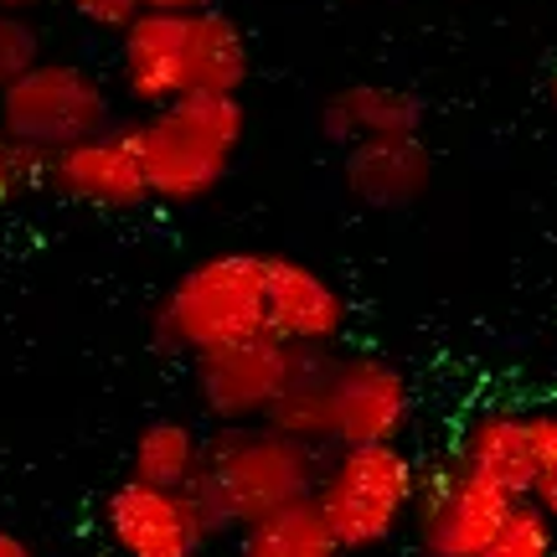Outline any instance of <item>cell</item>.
Returning a JSON list of instances; mask_svg holds the SVG:
<instances>
[{
	"instance_id": "1",
	"label": "cell",
	"mask_w": 557,
	"mask_h": 557,
	"mask_svg": "<svg viewBox=\"0 0 557 557\" xmlns=\"http://www.w3.org/2000/svg\"><path fill=\"white\" fill-rule=\"evenodd\" d=\"M325 455L331 449L299 444L269 423H212L201 475L186 491L197 496V506L222 537H233L243 521L315 496Z\"/></svg>"
},
{
	"instance_id": "2",
	"label": "cell",
	"mask_w": 557,
	"mask_h": 557,
	"mask_svg": "<svg viewBox=\"0 0 557 557\" xmlns=\"http://www.w3.org/2000/svg\"><path fill=\"white\" fill-rule=\"evenodd\" d=\"M135 135L150 201L191 207L233 176L248 139V109L243 99H222V94H186L160 109H145V120H135Z\"/></svg>"
},
{
	"instance_id": "3",
	"label": "cell",
	"mask_w": 557,
	"mask_h": 557,
	"mask_svg": "<svg viewBox=\"0 0 557 557\" xmlns=\"http://www.w3.org/2000/svg\"><path fill=\"white\" fill-rule=\"evenodd\" d=\"M269 331L263 310V253H207L181 269L176 284L156 305V346L176 357L222 351Z\"/></svg>"
},
{
	"instance_id": "4",
	"label": "cell",
	"mask_w": 557,
	"mask_h": 557,
	"mask_svg": "<svg viewBox=\"0 0 557 557\" xmlns=\"http://www.w3.org/2000/svg\"><path fill=\"white\" fill-rule=\"evenodd\" d=\"M418 496V459L403 444H336L325 455L315 506L346 557H372L408 532Z\"/></svg>"
},
{
	"instance_id": "5",
	"label": "cell",
	"mask_w": 557,
	"mask_h": 557,
	"mask_svg": "<svg viewBox=\"0 0 557 557\" xmlns=\"http://www.w3.org/2000/svg\"><path fill=\"white\" fill-rule=\"evenodd\" d=\"M114 124V99L109 83L67 58H41L32 73H21L11 88H0V139L16 145L26 160H47L94 139Z\"/></svg>"
},
{
	"instance_id": "6",
	"label": "cell",
	"mask_w": 557,
	"mask_h": 557,
	"mask_svg": "<svg viewBox=\"0 0 557 557\" xmlns=\"http://www.w3.org/2000/svg\"><path fill=\"white\" fill-rule=\"evenodd\" d=\"M99 532L114 557H201L222 532L191 491H165L124 475L99 500Z\"/></svg>"
},
{
	"instance_id": "7",
	"label": "cell",
	"mask_w": 557,
	"mask_h": 557,
	"mask_svg": "<svg viewBox=\"0 0 557 557\" xmlns=\"http://www.w3.org/2000/svg\"><path fill=\"white\" fill-rule=\"evenodd\" d=\"M506 511H511L506 491L485 485L455 455H444L438 465L418 470V496L408 517L413 557H475Z\"/></svg>"
},
{
	"instance_id": "8",
	"label": "cell",
	"mask_w": 557,
	"mask_h": 557,
	"mask_svg": "<svg viewBox=\"0 0 557 557\" xmlns=\"http://www.w3.org/2000/svg\"><path fill=\"white\" fill-rule=\"evenodd\" d=\"M289 367H295V346L269 331L222 351H201L191 357L201 413L212 423H263L289 382Z\"/></svg>"
},
{
	"instance_id": "9",
	"label": "cell",
	"mask_w": 557,
	"mask_h": 557,
	"mask_svg": "<svg viewBox=\"0 0 557 557\" xmlns=\"http://www.w3.org/2000/svg\"><path fill=\"white\" fill-rule=\"evenodd\" d=\"M41 176L52 181V191L99 212H129L150 201V181H145V160H139L135 124H109L103 135L78 139L41 165Z\"/></svg>"
},
{
	"instance_id": "10",
	"label": "cell",
	"mask_w": 557,
	"mask_h": 557,
	"mask_svg": "<svg viewBox=\"0 0 557 557\" xmlns=\"http://www.w3.org/2000/svg\"><path fill=\"white\" fill-rule=\"evenodd\" d=\"M413 423V382L372 351L336 357V444H403Z\"/></svg>"
},
{
	"instance_id": "11",
	"label": "cell",
	"mask_w": 557,
	"mask_h": 557,
	"mask_svg": "<svg viewBox=\"0 0 557 557\" xmlns=\"http://www.w3.org/2000/svg\"><path fill=\"white\" fill-rule=\"evenodd\" d=\"M263 310L269 336L289 346H341L346 336V295L289 253H263Z\"/></svg>"
},
{
	"instance_id": "12",
	"label": "cell",
	"mask_w": 557,
	"mask_h": 557,
	"mask_svg": "<svg viewBox=\"0 0 557 557\" xmlns=\"http://www.w3.org/2000/svg\"><path fill=\"white\" fill-rule=\"evenodd\" d=\"M449 455L480 475L485 485L506 491L511 500L532 496L537 480V449H532V429H527V408H506V403H480L459 418V434Z\"/></svg>"
},
{
	"instance_id": "13",
	"label": "cell",
	"mask_w": 557,
	"mask_h": 557,
	"mask_svg": "<svg viewBox=\"0 0 557 557\" xmlns=\"http://www.w3.org/2000/svg\"><path fill=\"white\" fill-rule=\"evenodd\" d=\"M341 176H346V191L361 207H372V212H403V207L429 197V186H434V156H429V145L418 135L357 139L341 156Z\"/></svg>"
},
{
	"instance_id": "14",
	"label": "cell",
	"mask_w": 557,
	"mask_h": 557,
	"mask_svg": "<svg viewBox=\"0 0 557 557\" xmlns=\"http://www.w3.org/2000/svg\"><path fill=\"white\" fill-rule=\"evenodd\" d=\"M120 88L139 109L186 99V16L139 11L120 32Z\"/></svg>"
},
{
	"instance_id": "15",
	"label": "cell",
	"mask_w": 557,
	"mask_h": 557,
	"mask_svg": "<svg viewBox=\"0 0 557 557\" xmlns=\"http://www.w3.org/2000/svg\"><path fill=\"white\" fill-rule=\"evenodd\" d=\"M336 346H295V367L284 393L269 408V429L315 444V449H336Z\"/></svg>"
},
{
	"instance_id": "16",
	"label": "cell",
	"mask_w": 557,
	"mask_h": 557,
	"mask_svg": "<svg viewBox=\"0 0 557 557\" xmlns=\"http://www.w3.org/2000/svg\"><path fill=\"white\" fill-rule=\"evenodd\" d=\"M423 129V99L398 83H346L320 103V135L341 150L357 139H398Z\"/></svg>"
},
{
	"instance_id": "17",
	"label": "cell",
	"mask_w": 557,
	"mask_h": 557,
	"mask_svg": "<svg viewBox=\"0 0 557 557\" xmlns=\"http://www.w3.org/2000/svg\"><path fill=\"white\" fill-rule=\"evenodd\" d=\"M248 78H253V47L238 21L218 5L186 16V94L243 99Z\"/></svg>"
},
{
	"instance_id": "18",
	"label": "cell",
	"mask_w": 557,
	"mask_h": 557,
	"mask_svg": "<svg viewBox=\"0 0 557 557\" xmlns=\"http://www.w3.org/2000/svg\"><path fill=\"white\" fill-rule=\"evenodd\" d=\"M233 537H238V557H346L315 496L243 521Z\"/></svg>"
},
{
	"instance_id": "19",
	"label": "cell",
	"mask_w": 557,
	"mask_h": 557,
	"mask_svg": "<svg viewBox=\"0 0 557 557\" xmlns=\"http://www.w3.org/2000/svg\"><path fill=\"white\" fill-rule=\"evenodd\" d=\"M201 455H207V434L186 418H150L129 444V475L145 485H165V491H186L201 475Z\"/></svg>"
},
{
	"instance_id": "20",
	"label": "cell",
	"mask_w": 557,
	"mask_h": 557,
	"mask_svg": "<svg viewBox=\"0 0 557 557\" xmlns=\"http://www.w3.org/2000/svg\"><path fill=\"white\" fill-rule=\"evenodd\" d=\"M475 557H557V527L537 500H511V511Z\"/></svg>"
},
{
	"instance_id": "21",
	"label": "cell",
	"mask_w": 557,
	"mask_h": 557,
	"mask_svg": "<svg viewBox=\"0 0 557 557\" xmlns=\"http://www.w3.org/2000/svg\"><path fill=\"white\" fill-rule=\"evenodd\" d=\"M527 429H532V449H537V480H532L527 500H537L557 527V408H527Z\"/></svg>"
},
{
	"instance_id": "22",
	"label": "cell",
	"mask_w": 557,
	"mask_h": 557,
	"mask_svg": "<svg viewBox=\"0 0 557 557\" xmlns=\"http://www.w3.org/2000/svg\"><path fill=\"white\" fill-rule=\"evenodd\" d=\"M41 62V32L21 11H0V88H11L21 73Z\"/></svg>"
},
{
	"instance_id": "23",
	"label": "cell",
	"mask_w": 557,
	"mask_h": 557,
	"mask_svg": "<svg viewBox=\"0 0 557 557\" xmlns=\"http://www.w3.org/2000/svg\"><path fill=\"white\" fill-rule=\"evenodd\" d=\"M67 11L83 21V26H94V32H109V37H120L124 26L145 11L139 0H67Z\"/></svg>"
},
{
	"instance_id": "24",
	"label": "cell",
	"mask_w": 557,
	"mask_h": 557,
	"mask_svg": "<svg viewBox=\"0 0 557 557\" xmlns=\"http://www.w3.org/2000/svg\"><path fill=\"white\" fill-rule=\"evenodd\" d=\"M26 176H41V165L21 156L16 145H5V139H0V201L11 197V191H16Z\"/></svg>"
},
{
	"instance_id": "25",
	"label": "cell",
	"mask_w": 557,
	"mask_h": 557,
	"mask_svg": "<svg viewBox=\"0 0 557 557\" xmlns=\"http://www.w3.org/2000/svg\"><path fill=\"white\" fill-rule=\"evenodd\" d=\"M139 5H145V11H160V16H197L212 0H139Z\"/></svg>"
},
{
	"instance_id": "26",
	"label": "cell",
	"mask_w": 557,
	"mask_h": 557,
	"mask_svg": "<svg viewBox=\"0 0 557 557\" xmlns=\"http://www.w3.org/2000/svg\"><path fill=\"white\" fill-rule=\"evenodd\" d=\"M0 557H26V542L16 532H5V527H0Z\"/></svg>"
},
{
	"instance_id": "27",
	"label": "cell",
	"mask_w": 557,
	"mask_h": 557,
	"mask_svg": "<svg viewBox=\"0 0 557 557\" xmlns=\"http://www.w3.org/2000/svg\"><path fill=\"white\" fill-rule=\"evenodd\" d=\"M41 5H52V0H0V11H21V16H32Z\"/></svg>"
},
{
	"instance_id": "28",
	"label": "cell",
	"mask_w": 557,
	"mask_h": 557,
	"mask_svg": "<svg viewBox=\"0 0 557 557\" xmlns=\"http://www.w3.org/2000/svg\"><path fill=\"white\" fill-rule=\"evenodd\" d=\"M542 99H547V109L557 114V62L547 67V78H542Z\"/></svg>"
},
{
	"instance_id": "29",
	"label": "cell",
	"mask_w": 557,
	"mask_h": 557,
	"mask_svg": "<svg viewBox=\"0 0 557 557\" xmlns=\"http://www.w3.org/2000/svg\"><path fill=\"white\" fill-rule=\"evenodd\" d=\"M26 557H37V553H26Z\"/></svg>"
}]
</instances>
